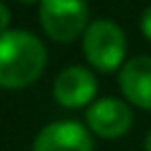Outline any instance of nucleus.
Returning a JSON list of instances; mask_svg holds the SVG:
<instances>
[{
    "mask_svg": "<svg viewBox=\"0 0 151 151\" xmlns=\"http://www.w3.org/2000/svg\"><path fill=\"white\" fill-rule=\"evenodd\" d=\"M47 65V49L29 31L0 33V87L22 89L40 78Z\"/></svg>",
    "mask_w": 151,
    "mask_h": 151,
    "instance_id": "nucleus-1",
    "label": "nucleus"
},
{
    "mask_svg": "<svg viewBox=\"0 0 151 151\" xmlns=\"http://www.w3.org/2000/svg\"><path fill=\"white\" fill-rule=\"evenodd\" d=\"M82 51L93 69L102 73H111L124 60L127 38L116 22L96 20L82 33Z\"/></svg>",
    "mask_w": 151,
    "mask_h": 151,
    "instance_id": "nucleus-2",
    "label": "nucleus"
},
{
    "mask_svg": "<svg viewBox=\"0 0 151 151\" xmlns=\"http://www.w3.org/2000/svg\"><path fill=\"white\" fill-rule=\"evenodd\" d=\"M87 20V0H40V24L58 42H71L85 33Z\"/></svg>",
    "mask_w": 151,
    "mask_h": 151,
    "instance_id": "nucleus-3",
    "label": "nucleus"
},
{
    "mask_svg": "<svg viewBox=\"0 0 151 151\" xmlns=\"http://www.w3.org/2000/svg\"><path fill=\"white\" fill-rule=\"evenodd\" d=\"M87 124L100 138H120L129 131L133 122L131 109L118 98H100L87 109Z\"/></svg>",
    "mask_w": 151,
    "mask_h": 151,
    "instance_id": "nucleus-4",
    "label": "nucleus"
},
{
    "mask_svg": "<svg viewBox=\"0 0 151 151\" xmlns=\"http://www.w3.org/2000/svg\"><path fill=\"white\" fill-rule=\"evenodd\" d=\"M31 151H93V142L80 122L58 120L36 136Z\"/></svg>",
    "mask_w": 151,
    "mask_h": 151,
    "instance_id": "nucleus-5",
    "label": "nucleus"
},
{
    "mask_svg": "<svg viewBox=\"0 0 151 151\" xmlns=\"http://www.w3.org/2000/svg\"><path fill=\"white\" fill-rule=\"evenodd\" d=\"M96 89H98V82H96V76L89 69L67 67L56 78L53 98L62 107L76 109V107H82V104H89L96 96Z\"/></svg>",
    "mask_w": 151,
    "mask_h": 151,
    "instance_id": "nucleus-6",
    "label": "nucleus"
},
{
    "mask_svg": "<svg viewBox=\"0 0 151 151\" xmlns=\"http://www.w3.org/2000/svg\"><path fill=\"white\" fill-rule=\"evenodd\" d=\"M120 89L131 104L151 109V58L140 56L124 62L118 76Z\"/></svg>",
    "mask_w": 151,
    "mask_h": 151,
    "instance_id": "nucleus-7",
    "label": "nucleus"
},
{
    "mask_svg": "<svg viewBox=\"0 0 151 151\" xmlns=\"http://www.w3.org/2000/svg\"><path fill=\"white\" fill-rule=\"evenodd\" d=\"M140 27H142V33H145V38H149V40H151V7H147V9L142 11Z\"/></svg>",
    "mask_w": 151,
    "mask_h": 151,
    "instance_id": "nucleus-8",
    "label": "nucleus"
},
{
    "mask_svg": "<svg viewBox=\"0 0 151 151\" xmlns=\"http://www.w3.org/2000/svg\"><path fill=\"white\" fill-rule=\"evenodd\" d=\"M9 9H7L5 2H0V33L7 31V27H9Z\"/></svg>",
    "mask_w": 151,
    "mask_h": 151,
    "instance_id": "nucleus-9",
    "label": "nucleus"
},
{
    "mask_svg": "<svg viewBox=\"0 0 151 151\" xmlns=\"http://www.w3.org/2000/svg\"><path fill=\"white\" fill-rule=\"evenodd\" d=\"M145 151H151V131H149V136H147V140H145Z\"/></svg>",
    "mask_w": 151,
    "mask_h": 151,
    "instance_id": "nucleus-10",
    "label": "nucleus"
},
{
    "mask_svg": "<svg viewBox=\"0 0 151 151\" xmlns=\"http://www.w3.org/2000/svg\"><path fill=\"white\" fill-rule=\"evenodd\" d=\"M18 2H27V5H31V2H40V0H18Z\"/></svg>",
    "mask_w": 151,
    "mask_h": 151,
    "instance_id": "nucleus-11",
    "label": "nucleus"
}]
</instances>
